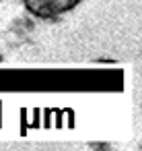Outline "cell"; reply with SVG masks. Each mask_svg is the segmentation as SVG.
I'll return each mask as SVG.
<instances>
[{
  "instance_id": "1",
  "label": "cell",
  "mask_w": 142,
  "mask_h": 151,
  "mask_svg": "<svg viewBox=\"0 0 142 151\" xmlns=\"http://www.w3.org/2000/svg\"><path fill=\"white\" fill-rule=\"evenodd\" d=\"M82 0H23L25 9L37 19H58L70 11H74Z\"/></svg>"
},
{
  "instance_id": "2",
  "label": "cell",
  "mask_w": 142,
  "mask_h": 151,
  "mask_svg": "<svg viewBox=\"0 0 142 151\" xmlns=\"http://www.w3.org/2000/svg\"><path fill=\"white\" fill-rule=\"evenodd\" d=\"M2 60H4V58H2V56H0V62H2Z\"/></svg>"
}]
</instances>
